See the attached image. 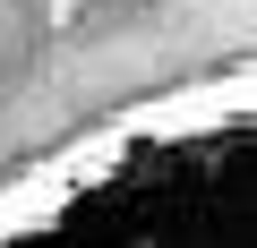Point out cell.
<instances>
[{
    "label": "cell",
    "mask_w": 257,
    "mask_h": 248,
    "mask_svg": "<svg viewBox=\"0 0 257 248\" xmlns=\"http://www.w3.org/2000/svg\"><path fill=\"white\" fill-rule=\"evenodd\" d=\"M0 248H257V94L0 197Z\"/></svg>",
    "instance_id": "1"
}]
</instances>
